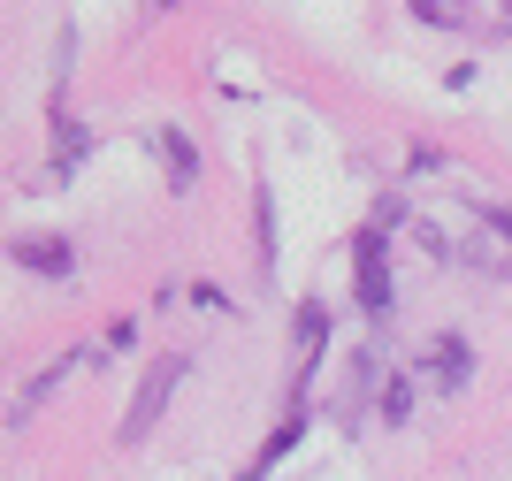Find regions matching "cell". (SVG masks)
<instances>
[{
  "mask_svg": "<svg viewBox=\"0 0 512 481\" xmlns=\"http://www.w3.org/2000/svg\"><path fill=\"white\" fill-rule=\"evenodd\" d=\"M184 375H192V359H184V352H161V359H153V367H146V382H138V398H130V413H123V428H115V436H123V443H146V436H153V420L169 413V398H176V382H184Z\"/></svg>",
  "mask_w": 512,
  "mask_h": 481,
  "instance_id": "obj_1",
  "label": "cell"
},
{
  "mask_svg": "<svg viewBox=\"0 0 512 481\" xmlns=\"http://www.w3.org/2000/svg\"><path fill=\"white\" fill-rule=\"evenodd\" d=\"M428 375H436V390H467V375H474V344L459 329H444L436 344H428V359H421Z\"/></svg>",
  "mask_w": 512,
  "mask_h": 481,
  "instance_id": "obj_2",
  "label": "cell"
},
{
  "mask_svg": "<svg viewBox=\"0 0 512 481\" xmlns=\"http://www.w3.org/2000/svg\"><path fill=\"white\" fill-rule=\"evenodd\" d=\"M352 291H360V306H367L375 321H390L398 291H390V268H383V252H352Z\"/></svg>",
  "mask_w": 512,
  "mask_h": 481,
  "instance_id": "obj_3",
  "label": "cell"
},
{
  "mask_svg": "<svg viewBox=\"0 0 512 481\" xmlns=\"http://www.w3.org/2000/svg\"><path fill=\"white\" fill-rule=\"evenodd\" d=\"M16 268H31V275H69L77 268V252H69V237H16V252H8Z\"/></svg>",
  "mask_w": 512,
  "mask_h": 481,
  "instance_id": "obj_4",
  "label": "cell"
},
{
  "mask_svg": "<svg viewBox=\"0 0 512 481\" xmlns=\"http://www.w3.org/2000/svg\"><path fill=\"white\" fill-rule=\"evenodd\" d=\"M161 153H169V184H176V191H192V176H199V153L184 146V130H161Z\"/></svg>",
  "mask_w": 512,
  "mask_h": 481,
  "instance_id": "obj_5",
  "label": "cell"
},
{
  "mask_svg": "<svg viewBox=\"0 0 512 481\" xmlns=\"http://www.w3.org/2000/svg\"><path fill=\"white\" fill-rule=\"evenodd\" d=\"M321 344H329V306H299V352L321 359Z\"/></svg>",
  "mask_w": 512,
  "mask_h": 481,
  "instance_id": "obj_6",
  "label": "cell"
},
{
  "mask_svg": "<svg viewBox=\"0 0 512 481\" xmlns=\"http://www.w3.org/2000/svg\"><path fill=\"white\" fill-rule=\"evenodd\" d=\"M383 420H390V428H406V420H413V382L406 375L383 382Z\"/></svg>",
  "mask_w": 512,
  "mask_h": 481,
  "instance_id": "obj_7",
  "label": "cell"
},
{
  "mask_svg": "<svg viewBox=\"0 0 512 481\" xmlns=\"http://www.w3.org/2000/svg\"><path fill=\"white\" fill-rule=\"evenodd\" d=\"M291 443H299V420H283V428H276V443H268V459H283ZM268 459H260V466H268ZM260 466H253V474H260Z\"/></svg>",
  "mask_w": 512,
  "mask_h": 481,
  "instance_id": "obj_8",
  "label": "cell"
},
{
  "mask_svg": "<svg viewBox=\"0 0 512 481\" xmlns=\"http://www.w3.org/2000/svg\"><path fill=\"white\" fill-rule=\"evenodd\" d=\"M490 230H497V237H512V207H490Z\"/></svg>",
  "mask_w": 512,
  "mask_h": 481,
  "instance_id": "obj_9",
  "label": "cell"
},
{
  "mask_svg": "<svg viewBox=\"0 0 512 481\" xmlns=\"http://www.w3.org/2000/svg\"><path fill=\"white\" fill-rule=\"evenodd\" d=\"M245 481H260V474H245Z\"/></svg>",
  "mask_w": 512,
  "mask_h": 481,
  "instance_id": "obj_10",
  "label": "cell"
},
{
  "mask_svg": "<svg viewBox=\"0 0 512 481\" xmlns=\"http://www.w3.org/2000/svg\"><path fill=\"white\" fill-rule=\"evenodd\" d=\"M505 23H512V16H505Z\"/></svg>",
  "mask_w": 512,
  "mask_h": 481,
  "instance_id": "obj_11",
  "label": "cell"
}]
</instances>
